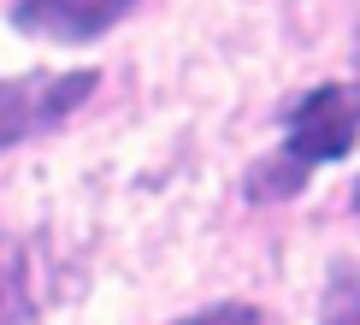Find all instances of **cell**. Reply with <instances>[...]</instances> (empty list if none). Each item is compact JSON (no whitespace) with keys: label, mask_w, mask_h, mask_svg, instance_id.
I'll return each instance as SVG.
<instances>
[{"label":"cell","mask_w":360,"mask_h":325,"mask_svg":"<svg viewBox=\"0 0 360 325\" xmlns=\"http://www.w3.org/2000/svg\"><path fill=\"white\" fill-rule=\"evenodd\" d=\"M360 136V83H325L295 101L290 136H283V160L295 172H313L325 160H342Z\"/></svg>","instance_id":"6da1fadb"},{"label":"cell","mask_w":360,"mask_h":325,"mask_svg":"<svg viewBox=\"0 0 360 325\" xmlns=\"http://www.w3.org/2000/svg\"><path fill=\"white\" fill-rule=\"evenodd\" d=\"M95 71H59V77H0V154L18 148L41 130H53L59 118H71L95 95Z\"/></svg>","instance_id":"7a4b0ae2"},{"label":"cell","mask_w":360,"mask_h":325,"mask_svg":"<svg viewBox=\"0 0 360 325\" xmlns=\"http://www.w3.org/2000/svg\"><path fill=\"white\" fill-rule=\"evenodd\" d=\"M124 12H130V0H18L12 24L41 42H89L101 30H112Z\"/></svg>","instance_id":"3957f363"},{"label":"cell","mask_w":360,"mask_h":325,"mask_svg":"<svg viewBox=\"0 0 360 325\" xmlns=\"http://www.w3.org/2000/svg\"><path fill=\"white\" fill-rule=\"evenodd\" d=\"M30 314V295H24V272H18V255H0V325L24 319Z\"/></svg>","instance_id":"277c9868"},{"label":"cell","mask_w":360,"mask_h":325,"mask_svg":"<svg viewBox=\"0 0 360 325\" xmlns=\"http://www.w3.org/2000/svg\"><path fill=\"white\" fill-rule=\"evenodd\" d=\"M319 325H360V278H337L331 284Z\"/></svg>","instance_id":"5b68a950"},{"label":"cell","mask_w":360,"mask_h":325,"mask_svg":"<svg viewBox=\"0 0 360 325\" xmlns=\"http://www.w3.org/2000/svg\"><path fill=\"white\" fill-rule=\"evenodd\" d=\"M177 325H260V314L243 302H219V307H207V314H189V319H177Z\"/></svg>","instance_id":"8992f818"},{"label":"cell","mask_w":360,"mask_h":325,"mask_svg":"<svg viewBox=\"0 0 360 325\" xmlns=\"http://www.w3.org/2000/svg\"><path fill=\"white\" fill-rule=\"evenodd\" d=\"M354 213H360V184H354Z\"/></svg>","instance_id":"52a82bcc"}]
</instances>
